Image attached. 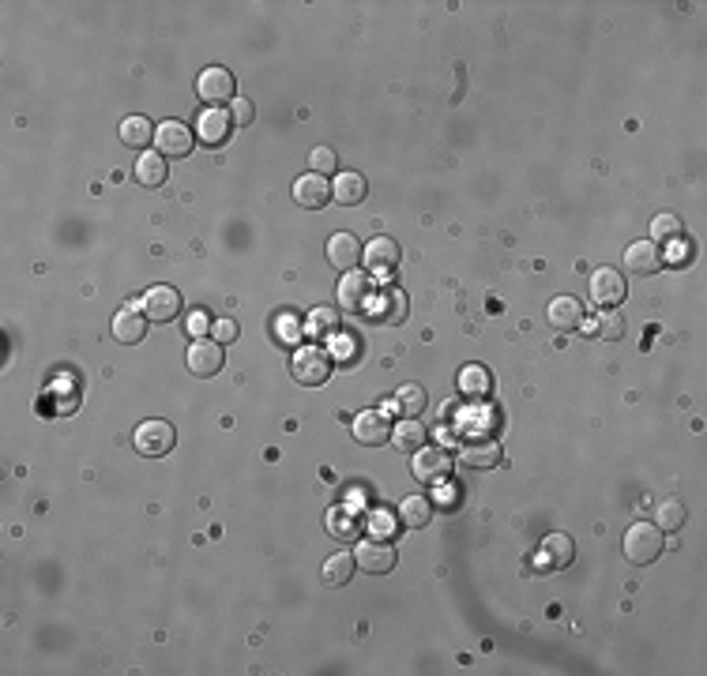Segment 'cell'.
Returning <instances> with one entry per match:
<instances>
[{
	"label": "cell",
	"instance_id": "6da1fadb",
	"mask_svg": "<svg viewBox=\"0 0 707 676\" xmlns=\"http://www.w3.org/2000/svg\"><path fill=\"white\" fill-rule=\"evenodd\" d=\"M662 530L654 527V522H632L625 530V560L644 567V564H654L662 552Z\"/></svg>",
	"mask_w": 707,
	"mask_h": 676
},
{
	"label": "cell",
	"instance_id": "7a4b0ae2",
	"mask_svg": "<svg viewBox=\"0 0 707 676\" xmlns=\"http://www.w3.org/2000/svg\"><path fill=\"white\" fill-rule=\"evenodd\" d=\"M290 376H294L301 387H320V383H328V376H331V353H328L324 346H301V350L294 353Z\"/></svg>",
	"mask_w": 707,
	"mask_h": 676
},
{
	"label": "cell",
	"instance_id": "3957f363",
	"mask_svg": "<svg viewBox=\"0 0 707 676\" xmlns=\"http://www.w3.org/2000/svg\"><path fill=\"white\" fill-rule=\"evenodd\" d=\"M196 94L204 98L211 109H218L223 101L238 98V83H233V76L226 72V68H204L199 79H196Z\"/></svg>",
	"mask_w": 707,
	"mask_h": 676
},
{
	"label": "cell",
	"instance_id": "277c9868",
	"mask_svg": "<svg viewBox=\"0 0 707 676\" xmlns=\"http://www.w3.org/2000/svg\"><path fill=\"white\" fill-rule=\"evenodd\" d=\"M136 451L147 455V459H162V455L174 451V425H166V421H143V425L136 429Z\"/></svg>",
	"mask_w": 707,
	"mask_h": 676
},
{
	"label": "cell",
	"instance_id": "5b68a950",
	"mask_svg": "<svg viewBox=\"0 0 707 676\" xmlns=\"http://www.w3.org/2000/svg\"><path fill=\"white\" fill-rule=\"evenodd\" d=\"M155 147H158L162 158H189L192 147H196L192 128H184L181 121H166V125L155 128Z\"/></svg>",
	"mask_w": 707,
	"mask_h": 676
},
{
	"label": "cell",
	"instance_id": "8992f818",
	"mask_svg": "<svg viewBox=\"0 0 707 676\" xmlns=\"http://www.w3.org/2000/svg\"><path fill=\"white\" fill-rule=\"evenodd\" d=\"M354 564H358L365 575H388L395 567V549L388 545V541H362L358 549H354Z\"/></svg>",
	"mask_w": 707,
	"mask_h": 676
},
{
	"label": "cell",
	"instance_id": "52a82bcc",
	"mask_svg": "<svg viewBox=\"0 0 707 676\" xmlns=\"http://www.w3.org/2000/svg\"><path fill=\"white\" fill-rule=\"evenodd\" d=\"M339 309L346 312H369L373 304V278L358 275V270H346V278H339Z\"/></svg>",
	"mask_w": 707,
	"mask_h": 676
},
{
	"label": "cell",
	"instance_id": "ba28073f",
	"mask_svg": "<svg viewBox=\"0 0 707 676\" xmlns=\"http://www.w3.org/2000/svg\"><path fill=\"white\" fill-rule=\"evenodd\" d=\"M410 470H414L418 481H426V485H444L448 470H451V459H448L444 447H422V451H414Z\"/></svg>",
	"mask_w": 707,
	"mask_h": 676
},
{
	"label": "cell",
	"instance_id": "9c48e42d",
	"mask_svg": "<svg viewBox=\"0 0 707 676\" xmlns=\"http://www.w3.org/2000/svg\"><path fill=\"white\" fill-rule=\"evenodd\" d=\"M143 316L150 319V324H170V319L181 316V294L174 290V286H155V290H147Z\"/></svg>",
	"mask_w": 707,
	"mask_h": 676
},
{
	"label": "cell",
	"instance_id": "30bf717a",
	"mask_svg": "<svg viewBox=\"0 0 707 676\" xmlns=\"http://www.w3.org/2000/svg\"><path fill=\"white\" fill-rule=\"evenodd\" d=\"M625 290L629 286L614 267H598L591 275V301L598 304V309H617V304L625 301Z\"/></svg>",
	"mask_w": 707,
	"mask_h": 676
},
{
	"label": "cell",
	"instance_id": "8fae6325",
	"mask_svg": "<svg viewBox=\"0 0 707 676\" xmlns=\"http://www.w3.org/2000/svg\"><path fill=\"white\" fill-rule=\"evenodd\" d=\"M354 439H358L362 447H380L384 439H392V421L380 410H365L354 417Z\"/></svg>",
	"mask_w": 707,
	"mask_h": 676
},
{
	"label": "cell",
	"instance_id": "7c38bea8",
	"mask_svg": "<svg viewBox=\"0 0 707 676\" xmlns=\"http://www.w3.org/2000/svg\"><path fill=\"white\" fill-rule=\"evenodd\" d=\"M399 245L392 241V237H377L373 245H365V252H362V260L369 263V270L373 275H380V278H392V270L399 267Z\"/></svg>",
	"mask_w": 707,
	"mask_h": 676
},
{
	"label": "cell",
	"instance_id": "4fadbf2b",
	"mask_svg": "<svg viewBox=\"0 0 707 676\" xmlns=\"http://www.w3.org/2000/svg\"><path fill=\"white\" fill-rule=\"evenodd\" d=\"M659 267H662V245H654V241H636V245L625 248V270H629V275L647 278V275H654Z\"/></svg>",
	"mask_w": 707,
	"mask_h": 676
},
{
	"label": "cell",
	"instance_id": "5bb4252c",
	"mask_svg": "<svg viewBox=\"0 0 707 676\" xmlns=\"http://www.w3.org/2000/svg\"><path fill=\"white\" fill-rule=\"evenodd\" d=\"M362 245H358V237L354 233H335L331 241H328V263L335 267V270H358V260H362Z\"/></svg>",
	"mask_w": 707,
	"mask_h": 676
},
{
	"label": "cell",
	"instance_id": "9a60e30c",
	"mask_svg": "<svg viewBox=\"0 0 707 676\" xmlns=\"http://www.w3.org/2000/svg\"><path fill=\"white\" fill-rule=\"evenodd\" d=\"M189 368L196 376H215L218 368H223V342H215V338H196L189 346Z\"/></svg>",
	"mask_w": 707,
	"mask_h": 676
},
{
	"label": "cell",
	"instance_id": "2e32d148",
	"mask_svg": "<svg viewBox=\"0 0 707 676\" xmlns=\"http://www.w3.org/2000/svg\"><path fill=\"white\" fill-rule=\"evenodd\" d=\"M328 199H331V184L320 173H305V177L294 181V203H297V207L316 211V207H324Z\"/></svg>",
	"mask_w": 707,
	"mask_h": 676
},
{
	"label": "cell",
	"instance_id": "e0dca14e",
	"mask_svg": "<svg viewBox=\"0 0 707 676\" xmlns=\"http://www.w3.org/2000/svg\"><path fill=\"white\" fill-rule=\"evenodd\" d=\"M143 334H147V316L136 312V304H125V309L113 316V338L125 346H136Z\"/></svg>",
	"mask_w": 707,
	"mask_h": 676
},
{
	"label": "cell",
	"instance_id": "ac0fdd59",
	"mask_svg": "<svg viewBox=\"0 0 707 676\" xmlns=\"http://www.w3.org/2000/svg\"><path fill=\"white\" fill-rule=\"evenodd\" d=\"M459 463L467 470H493L500 463V444L497 439H475V444H467L459 451Z\"/></svg>",
	"mask_w": 707,
	"mask_h": 676
},
{
	"label": "cell",
	"instance_id": "d6986e66",
	"mask_svg": "<svg viewBox=\"0 0 707 676\" xmlns=\"http://www.w3.org/2000/svg\"><path fill=\"white\" fill-rule=\"evenodd\" d=\"M230 125H233V121H230L223 109H204V113H199L196 132H199V140H204L207 147H218V143H226Z\"/></svg>",
	"mask_w": 707,
	"mask_h": 676
},
{
	"label": "cell",
	"instance_id": "ffe728a7",
	"mask_svg": "<svg viewBox=\"0 0 707 676\" xmlns=\"http://www.w3.org/2000/svg\"><path fill=\"white\" fill-rule=\"evenodd\" d=\"M392 444L402 455H414V451L426 447V429L418 425V417H402L399 425H392Z\"/></svg>",
	"mask_w": 707,
	"mask_h": 676
},
{
	"label": "cell",
	"instance_id": "44dd1931",
	"mask_svg": "<svg viewBox=\"0 0 707 676\" xmlns=\"http://www.w3.org/2000/svg\"><path fill=\"white\" fill-rule=\"evenodd\" d=\"M583 324V309L576 297H557L549 304V327L553 331H576Z\"/></svg>",
	"mask_w": 707,
	"mask_h": 676
},
{
	"label": "cell",
	"instance_id": "7402d4cb",
	"mask_svg": "<svg viewBox=\"0 0 707 676\" xmlns=\"http://www.w3.org/2000/svg\"><path fill=\"white\" fill-rule=\"evenodd\" d=\"M459 391L467 395V398H490L493 395V376H490V368H482V365H467L463 372H459Z\"/></svg>",
	"mask_w": 707,
	"mask_h": 676
},
{
	"label": "cell",
	"instance_id": "603a6c76",
	"mask_svg": "<svg viewBox=\"0 0 707 676\" xmlns=\"http://www.w3.org/2000/svg\"><path fill=\"white\" fill-rule=\"evenodd\" d=\"M166 173H170V165H166V158L158 155V150H143L140 162H136V181L143 184V189H162Z\"/></svg>",
	"mask_w": 707,
	"mask_h": 676
},
{
	"label": "cell",
	"instance_id": "cb8c5ba5",
	"mask_svg": "<svg viewBox=\"0 0 707 676\" xmlns=\"http://www.w3.org/2000/svg\"><path fill=\"white\" fill-rule=\"evenodd\" d=\"M572 556H576V545H572L568 534H549L542 541V564L546 567H568Z\"/></svg>",
	"mask_w": 707,
	"mask_h": 676
},
{
	"label": "cell",
	"instance_id": "d4e9b609",
	"mask_svg": "<svg viewBox=\"0 0 707 676\" xmlns=\"http://www.w3.org/2000/svg\"><path fill=\"white\" fill-rule=\"evenodd\" d=\"M150 140H155V125H150L147 117H125V121H121V143L125 147H136L143 155Z\"/></svg>",
	"mask_w": 707,
	"mask_h": 676
},
{
	"label": "cell",
	"instance_id": "484cf974",
	"mask_svg": "<svg viewBox=\"0 0 707 676\" xmlns=\"http://www.w3.org/2000/svg\"><path fill=\"white\" fill-rule=\"evenodd\" d=\"M331 199H339L343 207H354V203L365 199V177L362 173H339L331 184Z\"/></svg>",
	"mask_w": 707,
	"mask_h": 676
},
{
	"label": "cell",
	"instance_id": "4316f807",
	"mask_svg": "<svg viewBox=\"0 0 707 676\" xmlns=\"http://www.w3.org/2000/svg\"><path fill=\"white\" fill-rule=\"evenodd\" d=\"M320 579H324L328 586H346L354 579V556L350 552H335L324 560V567H320Z\"/></svg>",
	"mask_w": 707,
	"mask_h": 676
},
{
	"label": "cell",
	"instance_id": "83f0119b",
	"mask_svg": "<svg viewBox=\"0 0 707 676\" xmlns=\"http://www.w3.org/2000/svg\"><path fill=\"white\" fill-rule=\"evenodd\" d=\"M685 519H688L685 503L673 500V496L670 500H659V507H654V527H659V530H681Z\"/></svg>",
	"mask_w": 707,
	"mask_h": 676
},
{
	"label": "cell",
	"instance_id": "f1b7e54d",
	"mask_svg": "<svg viewBox=\"0 0 707 676\" xmlns=\"http://www.w3.org/2000/svg\"><path fill=\"white\" fill-rule=\"evenodd\" d=\"M324 527L335 541H354L358 537V519H354V511H346V507H335V511L324 519Z\"/></svg>",
	"mask_w": 707,
	"mask_h": 676
},
{
	"label": "cell",
	"instance_id": "f546056e",
	"mask_svg": "<svg viewBox=\"0 0 707 676\" xmlns=\"http://www.w3.org/2000/svg\"><path fill=\"white\" fill-rule=\"evenodd\" d=\"M591 331L602 338V342H617V338H625V316L614 312V309H605V312L595 316Z\"/></svg>",
	"mask_w": 707,
	"mask_h": 676
},
{
	"label": "cell",
	"instance_id": "4dcf8cb0",
	"mask_svg": "<svg viewBox=\"0 0 707 676\" xmlns=\"http://www.w3.org/2000/svg\"><path fill=\"white\" fill-rule=\"evenodd\" d=\"M399 515H402L407 527L422 530V527H429V519H433V503L426 496H407V500H402V511Z\"/></svg>",
	"mask_w": 707,
	"mask_h": 676
},
{
	"label": "cell",
	"instance_id": "1f68e13d",
	"mask_svg": "<svg viewBox=\"0 0 707 676\" xmlns=\"http://www.w3.org/2000/svg\"><path fill=\"white\" fill-rule=\"evenodd\" d=\"M395 410L402 414V417H418L426 410V391L418 383H407V387H399L395 391Z\"/></svg>",
	"mask_w": 707,
	"mask_h": 676
},
{
	"label": "cell",
	"instance_id": "d6a6232c",
	"mask_svg": "<svg viewBox=\"0 0 707 676\" xmlns=\"http://www.w3.org/2000/svg\"><path fill=\"white\" fill-rule=\"evenodd\" d=\"M309 331H313V338H339V312L335 309H316L313 316H309Z\"/></svg>",
	"mask_w": 707,
	"mask_h": 676
},
{
	"label": "cell",
	"instance_id": "836d02e7",
	"mask_svg": "<svg viewBox=\"0 0 707 676\" xmlns=\"http://www.w3.org/2000/svg\"><path fill=\"white\" fill-rule=\"evenodd\" d=\"M678 237H681V222H678L673 214H659V218L651 222V241H654V245H662V241H678Z\"/></svg>",
	"mask_w": 707,
	"mask_h": 676
},
{
	"label": "cell",
	"instance_id": "e575fe53",
	"mask_svg": "<svg viewBox=\"0 0 707 676\" xmlns=\"http://www.w3.org/2000/svg\"><path fill=\"white\" fill-rule=\"evenodd\" d=\"M380 319H384V324H392V327H399L402 319H407V297H402V290H395V286L388 290V312H384Z\"/></svg>",
	"mask_w": 707,
	"mask_h": 676
},
{
	"label": "cell",
	"instance_id": "d590c367",
	"mask_svg": "<svg viewBox=\"0 0 707 676\" xmlns=\"http://www.w3.org/2000/svg\"><path fill=\"white\" fill-rule=\"evenodd\" d=\"M309 165H313V173L328 177V173H335V165H339V158H335V150H328V147H316L313 155H309Z\"/></svg>",
	"mask_w": 707,
	"mask_h": 676
},
{
	"label": "cell",
	"instance_id": "8d00e7d4",
	"mask_svg": "<svg viewBox=\"0 0 707 676\" xmlns=\"http://www.w3.org/2000/svg\"><path fill=\"white\" fill-rule=\"evenodd\" d=\"M275 331H279V342H282V346H294L297 334H301V324H297L294 316H279V319H275Z\"/></svg>",
	"mask_w": 707,
	"mask_h": 676
},
{
	"label": "cell",
	"instance_id": "74e56055",
	"mask_svg": "<svg viewBox=\"0 0 707 676\" xmlns=\"http://www.w3.org/2000/svg\"><path fill=\"white\" fill-rule=\"evenodd\" d=\"M252 117H256L252 101H248V98H233V128H248Z\"/></svg>",
	"mask_w": 707,
	"mask_h": 676
},
{
	"label": "cell",
	"instance_id": "f35d334b",
	"mask_svg": "<svg viewBox=\"0 0 707 676\" xmlns=\"http://www.w3.org/2000/svg\"><path fill=\"white\" fill-rule=\"evenodd\" d=\"M369 530H373L377 537H388L395 530V522H392L388 511H373V515H369Z\"/></svg>",
	"mask_w": 707,
	"mask_h": 676
},
{
	"label": "cell",
	"instance_id": "ab89813d",
	"mask_svg": "<svg viewBox=\"0 0 707 676\" xmlns=\"http://www.w3.org/2000/svg\"><path fill=\"white\" fill-rule=\"evenodd\" d=\"M211 338L215 342H233V338H238V324H233V319H218L211 327Z\"/></svg>",
	"mask_w": 707,
	"mask_h": 676
},
{
	"label": "cell",
	"instance_id": "60d3db41",
	"mask_svg": "<svg viewBox=\"0 0 707 676\" xmlns=\"http://www.w3.org/2000/svg\"><path fill=\"white\" fill-rule=\"evenodd\" d=\"M207 327H211V324H207V316H192V319H189V331H192V334H204Z\"/></svg>",
	"mask_w": 707,
	"mask_h": 676
},
{
	"label": "cell",
	"instance_id": "b9f144b4",
	"mask_svg": "<svg viewBox=\"0 0 707 676\" xmlns=\"http://www.w3.org/2000/svg\"><path fill=\"white\" fill-rule=\"evenodd\" d=\"M670 256H673V260H688V241L681 245V237H678V241H673V252H670Z\"/></svg>",
	"mask_w": 707,
	"mask_h": 676
}]
</instances>
